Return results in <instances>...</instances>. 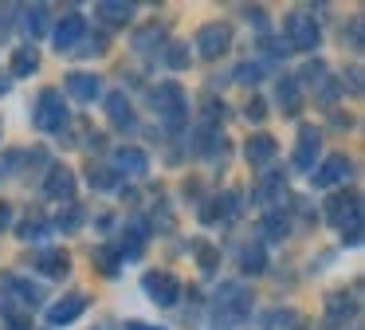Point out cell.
<instances>
[{"label": "cell", "mask_w": 365, "mask_h": 330, "mask_svg": "<svg viewBox=\"0 0 365 330\" xmlns=\"http://www.w3.org/2000/svg\"><path fill=\"white\" fill-rule=\"evenodd\" d=\"M153 102H158V114L165 118L169 130H181L189 122V99H185V91L177 83H161L153 91Z\"/></svg>", "instance_id": "6da1fadb"}, {"label": "cell", "mask_w": 365, "mask_h": 330, "mask_svg": "<svg viewBox=\"0 0 365 330\" xmlns=\"http://www.w3.org/2000/svg\"><path fill=\"white\" fill-rule=\"evenodd\" d=\"M32 122H36V130H43V134L63 130V126H67L63 94H59V91H40V99H36V110H32Z\"/></svg>", "instance_id": "7a4b0ae2"}, {"label": "cell", "mask_w": 365, "mask_h": 330, "mask_svg": "<svg viewBox=\"0 0 365 330\" xmlns=\"http://www.w3.org/2000/svg\"><path fill=\"white\" fill-rule=\"evenodd\" d=\"M318 39H322V28H318L314 12L299 8V12L287 16V44L291 47H299V51H314Z\"/></svg>", "instance_id": "3957f363"}, {"label": "cell", "mask_w": 365, "mask_h": 330, "mask_svg": "<svg viewBox=\"0 0 365 330\" xmlns=\"http://www.w3.org/2000/svg\"><path fill=\"white\" fill-rule=\"evenodd\" d=\"M247 314H252V295H244L236 283L224 287V295L216 299V326H240Z\"/></svg>", "instance_id": "277c9868"}, {"label": "cell", "mask_w": 365, "mask_h": 330, "mask_svg": "<svg viewBox=\"0 0 365 330\" xmlns=\"http://www.w3.org/2000/svg\"><path fill=\"white\" fill-rule=\"evenodd\" d=\"M142 291L158 306H173L177 295H181V283H177V275H169V271H145L142 275Z\"/></svg>", "instance_id": "5b68a950"}, {"label": "cell", "mask_w": 365, "mask_h": 330, "mask_svg": "<svg viewBox=\"0 0 365 330\" xmlns=\"http://www.w3.org/2000/svg\"><path fill=\"white\" fill-rule=\"evenodd\" d=\"M228 44H232L228 24H205V28L197 31V51L205 55V59H220V55L228 51Z\"/></svg>", "instance_id": "8992f818"}, {"label": "cell", "mask_w": 365, "mask_h": 330, "mask_svg": "<svg viewBox=\"0 0 365 330\" xmlns=\"http://www.w3.org/2000/svg\"><path fill=\"white\" fill-rule=\"evenodd\" d=\"M43 193H48L51 201L71 204V201H75V173L67 169V165H51V169H48V181H43Z\"/></svg>", "instance_id": "52a82bcc"}, {"label": "cell", "mask_w": 365, "mask_h": 330, "mask_svg": "<svg viewBox=\"0 0 365 330\" xmlns=\"http://www.w3.org/2000/svg\"><path fill=\"white\" fill-rule=\"evenodd\" d=\"M349 173H354V165H349V157H346V154H330V157H326V161L314 169V185H318V189L341 185V181H346Z\"/></svg>", "instance_id": "ba28073f"}, {"label": "cell", "mask_w": 365, "mask_h": 330, "mask_svg": "<svg viewBox=\"0 0 365 330\" xmlns=\"http://www.w3.org/2000/svg\"><path fill=\"white\" fill-rule=\"evenodd\" d=\"M83 36H87V20H83L79 12H67L63 24L56 28V47L59 51H75V47L83 44Z\"/></svg>", "instance_id": "9c48e42d"}, {"label": "cell", "mask_w": 365, "mask_h": 330, "mask_svg": "<svg viewBox=\"0 0 365 330\" xmlns=\"http://www.w3.org/2000/svg\"><path fill=\"white\" fill-rule=\"evenodd\" d=\"M318 149H322V134H318L314 126H302V130H299V146H294V165H299V169H314Z\"/></svg>", "instance_id": "30bf717a"}, {"label": "cell", "mask_w": 365, "mask_h": 330, "mask_svg": "<svg viewBox=\"0 0 365 330\" xmlns=\"http://www.w3.org/2000/svg\"><path fill=\"white\" fill-rule=\"evenodd\" d=\"M83 311H87V299L67 295V299H59V303L48 306V326H67V322H75Z\"/></svg>", "instance_id": "8fae6325"}, {"label": "cell", "mask_w": 365, "mask_h": 330, "mask_svg": "<svg viewBox=\"0 0 365 330\" xmlns=\"http://www.w3.org/2000/svg\"><path fill=\"white\" fill-rule=\"evenodd\" d=\"M98 91H103V83H98V75H87V71H71L67 75V94L79 102H95Z\"/></svg>", "instance_id": "7c38bea8"}, {"label": "cell", "mask_w": 365, "mask_h": 330, "mask_svg": "<svg viewBox=\"0 0 365 330\" xmlns=\"http://www.w3.org/2000/svg\"><path fill=\"white\" fill-rule=\"evenodd\" d=\"M357 311V299H346V291H334L326 299V326H346Z\"/></svg>", "instance_id": "4fadbf2b"}, {"label": "cell", "mask_w": 365, "mask_h": 330, "mask_svg": "<svg viewBox=\"0 0 365 330\" xmlns=\"http://www.w3.org/2000/svg\"><path fill=\"white\" fill-rule=\"evenodd\" d=\"M240 209V196L236 193H224V196H212V204H205L200 209V220L205 224H216V220H232Z\"/></svg>", "instance_id": "5bb4252c"}, {"label": "cell", "mask_w": 365, "mask_h": 330, "mask_svg": "<svg viewBox=\"0 0 365 330\" xmlns=\"http://www.w3.org/2000/svg\"><path fill=\"white\" fill-rule=\"evenodd\" d=\"M106 114H110V122L118 126V130H130V126H134V106H130V99L122 91L106 94Z\"/></svg>", "instance_id": "9a60e30c"}, {"label": "cell", "mask_w": 365, "mask_h": 330, "mask_svg": "<svg viewBox=\"0 0 365 330\" xmlns=\"http://www.w3.org/2000/svg\"><path fill=\"white\" fill-rule=\"evenodd\" d=\"M114 165H118V173H130V177H142V173L150 169V157H145L142 149H134V146H122L118 154H114Z\"/></svg>", "instance_id": "2e32d148"}, {"label": "cell", "mask_w": 365, "mask_h": 330, "mask_svg": "<svg viewBox=\"0 0 365 330\" xmlns=\"http://www.w3.org/2000/svg\"><path fill=\"white\" fill-rule=\"evenodd\" d=\"M36 67H40V51H36V44H20L16 51H12L9 71H12L16 79H24V75H32Z\"/></svg>", "instance_id": "e0dca14e"}, {"label": "cell", "mask_w": 365, "mask_h": 330, "mask_svg": "<svg viewBox=\"0 0 365 330\" xmlns=\"http://www.w3.org/2000/svg\"><path fill=\"white\" fill-rule=\"evenodd\" d=\"M36 267H40L43 275H67V271H71V256H67L63 248L40 251V256H36Z\"/></svg>", "instance_id": "ac0fdd59"}, {"label": "cell", "mask_w": 365, "mask_h": 330, "mask_svg": "<svg viewBox=\"0 0 365 330\" xmlns=\"http://www.w3.org/2000/svg\"><path fill=\"white\" fill-rule=\"evenodd\" d=\"M247 161L252 165H267L271 157H275V138L271 134H255V138H247Z\"/></svg>", "instance_id": "d6986e66"}, {"label": "cell", "mask_w": 365, "mask_h": 330, "mask_svg": "<svg viewBox=\"0 0 365 330\" xmlns=\"http://www.w3.org/2000/svg\"><path fill=\"white\" fill-rule=\"evenodd\" d=\"M279 102H283L287 114H299V110H302V91H299V79H294V75L279 79Z\"/></svg>", "instance_id": "ffe728a7"}, {"label": "cell", "mask_w": 365, "mask_h": 330, "mask_svg": "<svg viewBox=\"0 0 365 330\" xmlns=\"http://www.w3.org/2000/svg\"><path fill=\"white\" fill-rule=\"evenodd\" d=\"M145 236H150V232H145V224H142V220H134V224H130L126 228V240H122V248H118V256L122 259H138V256H142V248H145Z\"/></svg>", "instance_id": "44dd1931"}, {"label": "cell", "mask_w": 365, "mask_h": 330, "mask_svg": "<svg viewBox=\"0 0 365 330\" xmlns=\"http://www.w3.org/2000/svg\"><path fill=\"white\" fill-rule=\"evenodd\" d=\"M95 12L103 16L106 24H126L130 16H134V4H122V0H98Z\"/></svg>", "instance_id": "7402d4cb"}, {"label": "cell", "mask_w": 365, "mask_h": 330, "mask_svg": "<svg viewBox=\"0 0 365 330\" xmlns=\"http://www.w3.org/2000/svg\"><path fill=\"white\" fill-rule=\"evenodd\" d=\"M263 236H267L271 244H283L287 236H291V220H287L283 212H267V216H263Z\"/></svg>", "instance_id": "603a6c76"}, {"label": "cell", "mask_w": 365, "mask_h": 330, "mask_svg": "<svg viewBox=\"0 0 365 330\" xmlns=\"http://www.w3.org/2000/svg\"><path fill=\"white\" fill-rule=\"evenodd\" d=\"M283 196H287L283 177H279V173H267V177H263V185H259V201L263 204H279Z\"/></svg>", "instance_id": "cb8c5ba5"}, {"label": "cell", "mask_w": 365, "mask_h": 330, "mask_svg": "<svg viewBox=\"0 0 365 330\" xmlns=\"http://www.w3.org/2000/svg\"><path fill=\"white\" fill-rule=\"evenodd\" d=\"M161 39H165V31H161L158 24H145V28L134 36V47H138V51H153V47H165Z\"/></svg>", "instance_id": "d4e9b609"}, {"label": "cell", "mask_w": 365, "mask_h": 330, "mask_svg": "<svg viewBox=\"0 0 365 330\" xmlns=\"http://www.w3.org/2000/svg\"><path fill=\"white\" fill-rule=\"evenodd\" d=\"M240 267H244V271H252V275H259L263 267H267V259H263V248H259V244H247V248L240 251Z\"/></svg>", "instance_id": "484cf974"}, {"label": "cell", "mask_w": 365, "mask_h": 330, "mask_svg": "<svg viewBox=\"0 0 365 330\" xmlns=\"http://www.w3.org/2000/svg\"><path fill=\"white\" fill-rule=\"evenodd\" d=\"M43 24H48V8H43V4L24 8V28H28V36H32V39L43 36Z\"/></svg>", "instance_id": "4316f807"}, {"label": "cell", "mask_w": 365, "mask_h": 330, "mask_svg": "<svg viewBox=\"0 0 365 330\" xmlns=\"http://www.w3.org/2000/svg\"><path fill=\"white\" fill-rule=\"evenodd\" d=\"M118 248H98L95 251V264H98V271L103 275H118Z\"/></svg>", "instance_id": "83f0119b"}, {"label": "cell", "mask_w": 365, "mask_h": 330, "mask_svg": "<svg viewBox=\"0 0 365 330\" xmlns=\"http://www.w3.org/2000/svg\"><path fill=\"white\" fill-rule=\"evenodd\" d=\"M192 146H197V154H216V149H224V138H216L212 126H205V130H200V138L192 141Z\"/></svg>", "instance_id": "f1b7e54d"}, {"label": "cell", "mask_w": 365, "mask_h": 330, "mask_svg": "<svg viewBox=\"0 0 365 330\" xmlns=\"http://www.w3.org/2000/svg\"><path fill=\"white\" fill-rule=\"evenodd\" d=\"M236 79H240V83H255V79H263V67H259V63H240Z\"/></svg>", "instance_id": "f546056e"}, {"label": "cell", "mask_w": 365, "mask_h": 330, "mask_svg": "<svg viewBox=\"0 0 365 330\" xmlns=\"http://www.w3.org/2000/svg\"><path fill=\"white\" fill-rule=\"evenodd\" d=\"M91 185H98V189H110V185H114V173L106 169V165H95V169H91Z\"/></svg>", "instance_id": "4dcf8cb0"}, {"label": "cell", "mask_w": 365, "mask_h": 330, "mask_svg": "<svg viewBox=\"0 0 365 330\" xmlns=\"http://www.w3.org/2000/svg\"><path fill=\"white\" fill-rule=\"evenodd\" d=\"M322 75H326V67L322 63H307V67H302V83H322Z\"/></svg>", "instance_id": "1f68e13d"}, {"label": "cell", "mask_w": 365, "mask_h": 330, "mask_svg": "<svg viewBox=\"0 0 365 330\" xmlns=\"http://www.w3.org/2000/svg\"><path fill=\"white\" fill-rule=\"evenodd\" d=\"M244 114L252 118V122H263V118H267V102H263V99H252V102H247Z\"/></svg>", "instance_id": "d6a6232c"}, {"label": "cell", "mask_w": 365, "mask_h": 330, "mask_svg": "<svg viewBox=\"0 0 365 330\" xmlns=\"http://www.w3.org/2000/svg\"><path fill=\"white\" fill-rule=\"evenodd\" d=\"M20 236H24V240H43L48 232H43L40 220H28V224H20Z\"/></svg>", "instance_id": "836d02e7"}, {"label": "cell", "mask_w": 365, "mask_h": 330, "mask_svg": "<svg viewBox=\"0 0 365 330\" xmlns=\"http://www.w3.org/2000/svg\"><path fill=\"white\" fill-rule=\"evenodd\" d=\"M169 63H173V67H185V63H189V47H185V44L169 47Z\"/></svg>", "instance_id": "e575fe53"}, {"label": "cell", "mask_w": 365, "mask_h": 330, "mask_svg": "<svg viewBox=\"0 0 365 330\" xmlns=\"http://www.w3.org/2000/svg\"><path fill=\"white\" fill-rule=\"evenodd\" d=\"M79 220H83V212L71 204V209H67V216H59V228H79Z\"/></svg>", "instance_id": "d590c367"}, {"label": "cell", "mask_w": 365, "mask_h": 330, "mask_svg": "<svg viewBox=\"0 0 365 330\" xmlns=\"http://www.w3.org/2000/svg\"><path fill=\"white\" fill-rule=\"evenodd\" d=\"M349 39H354L349 47H361V20H354V24H349Z\"/></svg>", "instance_id": "8d00e7d4"}, {"label": "cell", "mask_w": 365, "mask_h": 330, "mask_svg": "<svg viewBox=\"0 0 365 330\" xmlns=\"http://www.w3.org/2000/svg\"><path fill=\"white\" fill-rule=\"evenodd\" d=\"M126 330H153V326H145V322H126Z\"/></svg>", "instance_id": "74e56055"}, {"label": "cell", "mask_w": 365, "mask_h": 330, "mask_svg": "<svg viewBox=\"0 0 365 330\" xmlns=\"http://www.w3.org/2000/svg\"><path fill=\"white\" fill-rule=\"evenodd\" d=\"M4 91H9V83H4V79H0V94H4Z\"/></svg>", "instance_id": "f35d334b"}]
</instances>
